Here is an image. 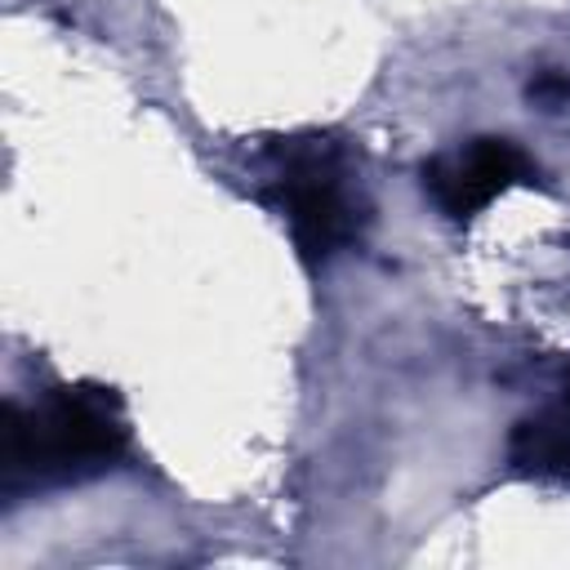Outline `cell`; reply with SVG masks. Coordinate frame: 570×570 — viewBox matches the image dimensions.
Listing matches in <instances>:
<instances>
[{"label":"cell","mask_w":570,"mask_h":570,"mask_svg":"<svg viewBox=\"0 0 570 570\" xmlns=\"http://www.w3.org/2000/svg\"><path fill=\"white\" fill-rule=\"evenodd\" d=\"M129 450L120 396L98 383H58L36 401H9L0 428V494H22L94 481Z\"/></svg>","instance_id":"6da1fadb"},{"label":"cell","mask_w":570,"mask_h":570,"mask_svg":"<svg viewBox=\"0 0 570 570\" xmlns=\"http://www.w3.org/2000/svg\"><path fill=\"white\" fill-rule=\"evenodd\" d=\"M263 200L289 227L307 267L343 254L365 227V196L343 142L325 134H294L267 147Z\"/></svg>","instance_id":"7a4b0ae2"},{"label":"cell","mask_w":570,"mask_h":570,"mask_svg":"<svg viewBox=\"0 0 570 570\" xmlns=\"http://www.w3.org/2000/svg\"><path fill=\"white\" fill-rule=\"evenodd\" d=\"M423 191L432 196V205L463 223V218H476L494 196H503L508 187H521V183H534L539 178V165L512 142V138H494V134H481V138H468L463 147L454 151H441L432 156L423 169Z\"/></svg>","instance_id":"3957f363"},{"label":"cell","mask_w":570,"mask_h":570,"mask_svg":"<svg viewBox=\"0 0 570 570\" xmlns=\"http://www.w3.org/2000/svg\"><path fill=\"white\" fill-rule=\"evenodd\" d=\"M508 463L521 476L570 485V374H566L561 401L525 414L512 428V436H508Z\"/></svg>","instance_id":"277c9868"},{"label":"cell","mask_w":570,"mask_h":570,"mask_svg":"<svg viewBox=\"0 0 570 570\" xmlns=\"http://www.w3.org/2000/svg\"><path fill=\"white\" fill-rule=\"evenodd\" d=\"M566 94H570V85L557 80V76H539V80L530 85V98H539V102H557V98H566Z\"/></svg>","instance_id":"5b68a950"}]
</instances>
